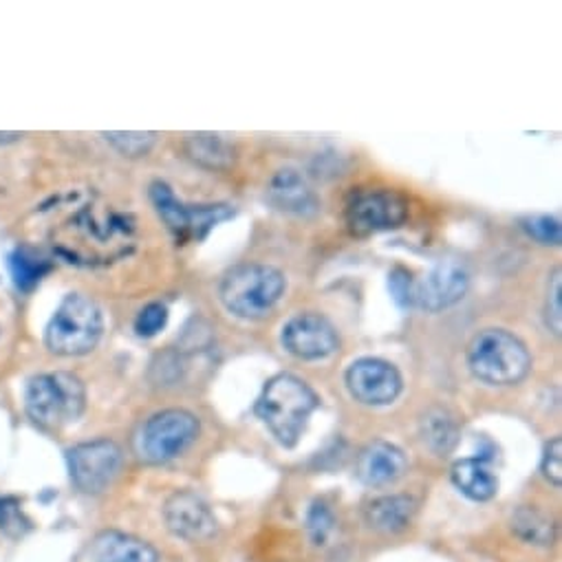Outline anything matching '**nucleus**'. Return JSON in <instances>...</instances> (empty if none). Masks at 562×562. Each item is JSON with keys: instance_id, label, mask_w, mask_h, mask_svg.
I'll use <instances>...</instances> for the list:
<instances>
[{"instance_id": "f257e3e1", "label": "nucleus", "mask_w": 562, "mask_h": 562, "mask_svg": "<svg viewBox=\"0 0 562 562\" xmlns=\"http://www.w3.org/2000/svg\"><path fill=\"white\" fill-rule=\"evenodd\" d=\"M318 406L321 397L305 380L292 373H278L262 386L254 413L280 446L294 448Z\"/></svg>"}, {"instance_id": "f03ea898", "label": "nucleus", "mask_w": 562, "mask_h": 562, "mask_svg": "<svg viewBox=\"0 0 562 562\" xmlns=\"http://www.w3.org/2000/svg\"><path fill=\"white\" fill-rule=\"evenodd\" d=\"M285 290L288 280L276 267L238 265L223 276L218 299L236 318L260 321L273 312Z\"/></svg>"}, {"instance_id": "7ed1b4c3", "label": "nucleus", "mask_w": 562, "mask_h": 562, "mask_svg": "<svg viewBox=\"0 0 562 562\" xmlns=\"http://www.w3.org/2000/svg\"><path fill=\"white\" fill-rule=\"evenodd\" d=\"M472 375L490 386H514L531 371V356L525 342L505 329H483L468 347Z\"/></svg>"}, {"instance_id": "20e7f679", "label": "nucleus", "mask_w": 562, "mask_h": 562, "mask_svg": "<svg viewBox=\"0 0 562 562\" xmlns=\"http://www.w3.org/2000/svg\"><path fill=\"white\" fill-rule=\"evenodd\" d=\"M102 334L104 318L98 303L85 294H67L45 329V345L54 356L78 358L91 353Z\"/></svg>"}, {"instance_id": "39448f33", "label": "nucleus", "mask_w": 562, "mask_h": 562, "mask_svg": "<svg viewBox=\"0 0 562 562\" xmlns=\"http://www.w3.org/2000/svg\"><path fill=\"white\" fill-rule=\"evenodd\" d=\"M87 406V391L74 373H43L30 380L25 391L27 415L43 428H63L80 419Z\"/></svg>"}, {"instance_id": "423d86ee", "label": "nucleus", "mask_w": 562, "mask_h": 562, "mask_svg": "<svg viewBox=\"0 0 562 562\" xmlns=\"http://www.w3.org/2000/svg\"><path fill=\"white\" fill-rule=\"evenodd\" d=\"M199 437V419L181 408L153 415L139 430L137 452L148 463H166L188 450Z\"/></svg>"}, {"instance_id": "0eeeda50", "label": "nucleus", "mask_w": 562, "mask_h": 562, "mask_svg": "<svg viewBox=\"0 0 562 562\" xmlns=\"http://www.w3.org/2000/svg\"><path fill=\"white\" fill-rule=\"evenodd\" d=\"M406 216V199L389 188L356 190L345 205V221L349 232L362 238L397 229Z\"/></svg>"}, {"instance_id": "6e6552de", "label": "nucleus", "mask_w": 562, "mask_h": 562, "mask_svg": "<svg viewBox=\"0 0 562 562\" xmlns=\"http://www.w3.org/2000/svg\"><path fill=\"white\" fill-rule=\"evenodd\" d=\"M124 454L115 441L98 439L67 450L71 483L85 494H100L117 479Z\"/></svg>"}, {"instance_id": "1a4fd4ad", "label": "nucleus", "mask_w": 562, "mask_h": 562, "mask_svg": "<svg viewBox=\"0 0 562 562\" xmlns=\"http://www.w3.org/2000/svg\"><path fill=\"white\" fill-rule=\"evenodd\" d=\"M345 382L351 397L364 406H389L400 397L404 389V380L397 367L382 358L356 360L347 369Z\"/></svg>"}, {"instance_id": "9d476101", "label": "nucleus", "mask_w": 562, "mask_h": 562, "mask_svg": "<svg viewBox=\"0 0 562 562\" xmlns=\"http://www.w3.org/2000/svg\"><path fill=\"white\" fill-rule=\"evenodd\" d=\"M470 290V271L461 260H439L422 280H417L415 307L439 314L465 299Z\"/></svg>"}, {"instance_id": "9b49d317", "label": "nucleus", "mask_w": 562, "mask_h": 562, "mask_svg": "<svg viewBox=\"0 0 562 562\" xmlns=\"http://www.w3.org/2000/svg\"><path fill=\"white\" fill-rule=\"evenodd\" d=\"M285 351L299 360H325L331 358L338 347L340 338L334 325L314 312L296 314L290 318L280 334Z\"/></svg>"}, {"instance_id": "f8f14e48", "label": "nucleus", "mask_w": 562, "mask_h": 562, "mask_svg": "<svg viewBox=\"0 0 562 562\" xmlns=\"http://www.w3.org/2000/svg\"><path fill=\"white\" fill-rule=\"evenodd\" d=\"M168 529L190 542H205L216 536L218 522L207 503L194 492H177L164 507Z\"/></svg>"}, {"instance_id": "ddd939ff", "label": "nucleus", "mask_w": 562, "mask_h": 562, "mask_svg": "<svg viewBox=\"0 0 562 562\" xmlns=\"http://www.w3.org/2000/svg\"><path fill=\"white\" fill-rule=\"evenodd\" d=\"M267 199L278 212L292 216L307 218L321 210V199L307 179L294 168H283L271 177L267 186Z\"/></svg>"}, {"instance_id": "4468645a", "label": "nucleus", "mask_w": 562, "mask_h": 562, "mask_svg": "<svg viewBox=\"0 0 562 562\" xmlns=\"http://www.w3.org/2000/svg\"><path fill=\"white\" fill-rule=\"evenodd\" d=\"M406 472V454L389 443V441H375L369 448L362 450L358 459V476L362 483L382 487L393 481H397Z\"/></svg>"}, {"instance_id": "2eb2a0df", "label": "nucleus", "mask_w": 562, "mask_h": 562, "mask_svg": "<svg viewBox=\"0 0 562 562\" xmlns=\"http://www.w3.org/2000/svg\"><path fill=\"white\" fill-rule=\"evenodd\" d=\"M150 201L164 225L175 234L177 240L196 238V210L199 205H186L164 181L150 183Z\"/></svg>"}, {"instance_id": "dca6fc26", "label": "nucleus", "mask_w": 562, "mask_h": 562, "mask_svg": "<svg viewBox=\"0 0 562 562\" xmlns=\"http://www.w3.org/2000/svg\"><path fill=\"white\" fill-rule=\"evenodd\" d=\"M91 553L95 562H159L155 547L122 531H106L98 536Z\"/></svg>"}, {"instance_id": "f3484780", "label": "nucleus", "mask_w": 562, "mask_h": 562, "mask_svg": "<svg viewBox=\"0 0 562 562\" xmlns=\"http://www.w3.org/2000/svg\"><path fill=\"white\" fill-rule=\"evenodd\" d=\"M450 476L463 496L479 501V503L494 498L498 492V479L494 476V472L490 470V465L483 457L457 461L452 465Z\"/></svg>"}, {"instance_id": "a211bd4d", "label": "nucleus", "mask_w": 562, "mask_h": 562, "mask_svg": "<svg viewBox=\"0 0 562 562\" xmlns=\"http://www.w3.org/2000/svg\"><path fill=\"white\" fill-rule=\"evenodd\" d=\"M415 512H417V505L411 496L389 494L369 503L367 522L378 531L395 533V531H402L413 520Z\"/></svg>"}, {"instance_id": "6ab92c4d", "label": "nucleus", "mask_w": 562, "mask_h": 562, "mask_svg": "<svg viewBox=\"0 0 562 562\" xmlns=\"http://www.w3.org/2000/svg\"><path fill=\"white\" fill-rule=\"evenodd\" d=\"M183 148L196 166L207 170H227L234 164V146L216 133L186 135Z\"/></svg>"}, {"instance_id": "aec40b11", "label": "nucleus", "mask_w": 562, "mask_h": 562, "mask_svg": "<svg viewBox=\"0 0 562 562\" xmlns=\"http://www.w3.org/2000/svg\"><path fill=\"white\" fill-rule=\"evenodd\" d=\"M459 435H461L459 424H457L454 415L448 413L446 408H432L422 417L419 437H422L424 446L439 457H443L457 448Z\"/></svg>"}, {"instance_id": "412c9836", "label": "nucleus", "mask_w": 562, "mask_h": 562, "mask_svg": "<svg viewBox=\"0 0 562 562\" xmlns=\"http://www.w3.org/2000/svg\"><path fill=\"white\" fill-rule=\"evenodd\" d=\"M10 269L16 288L21 292H32L49 273L52 262L32 247H19L10 256Z\"/></svg>"}, {"instance_id": "4be33fe9", "label": "nucleus", "mask_w": 562, "mask_h": 562, "mask_svg": "<svg viewBox=\"0 0 562 562\" xmlns=\"http://www.w3.org/2000/svg\"><path fill=\"white\" fill-rule=\"evenodd\" d=\"M514 529L518 531L520 538L536 542V544H547L553 538V525L531 507H520L516 512Z\"/></svg>"}, {"instance_id": "5701e85b", "label": "nucleus", "mask_w": 562, "mask_h": 562, "mask_svg": "<svg viewBox=\"0 0 562 562\" xmlns=\"http://www.w3.org/2000/svg\"><path fill=\"white\" fill-rule=\"evenodd\" d=\"M102 137L124 157H146L157 144V133H102Z\"/></svg>"}, {"instance_id": "b1692460", "label": "nucleus", "mask_w": 562, "mask_h": 562, "mask_svg": "<svg viewBox=\"0 0 562 562\" xmlns=\"http://www.w3.org/2000/svg\"><path fill=\"white\" fill-rule=\"evenodd\" d=\"M389 290H391V296L397 307H402V310L415 307L417 280L413 278V273L406 267H400V265L393 267V271L389 273Z\"/></svg>"}, {"instance_id": "393cba45", "label": "nucleus", "mask_w": 562, "mask_h": 562, "mask_svg": "<svg viewBox=\"0 0 562 562\" xmlns=\"http://www.w3.org/2000/svg\"><path fill=\"white\" fill-rule=\"evenodd\" d=\"M522 229L538 240L540 245H560L562 240V229H560V221L547 214H533L520 221Z\"/></svg>"}, {"instance_id": "a878e982", "label": "nucleus", "mask_w": 562, "mask_h": 562, "mask_svg": "<svg viewBox=\"0 0 562 562\" xmlns=\"http://www.w3.org/2000/svg\"><path fill=\"white\" fill-rule=\"evenodd\" d=\"M562 271L560 267L553 269L549 285H547V303H544V318L551 334L560 336L562 331Z\"/></svg>"}, {"instance_id": "bb28decb", "label": "nucleus", "mask_w": 562, "mask_h": 562, "mask_svg": "<svg viewBox=\"0 0 562 562\" xmlns=\"http://www.w3.org/2000/svg\"><path fill=\"white\" fill-rule=\"evenodd\" d=\"M168 323V310L161 303L146 305L135 318V334L139 338H155Z\"/></svg>"}, {"instance_id": "cd10ccee", "label": "nucleus", "mask_w": 562, "mask_h": 562, "mask_svg": "<svg viewBox=\"0 0 562 562\" xmlns=\"http://www.w3.org/2000/svg\"><path fill=\"white\" fill-rule=\"evenodd\" d=\"M334 527H336V520H334L331 509L323 503H316L307 518V529H310L312 540L316 544H325L329 540V536L334 533Z\"/></svg>"}, {"instance_id": "c85d7f7f", "label": "nucleus", "mask_w": 562, "mask_h": 562, "mask_svg": "<svg viewBox=\"0 0 562 562\" xmlns=\"http://www.w3.org/2000/svg\"><path fill=\"white\" fill-rule=\"evenodd\" d=\"M540 470L542 476L553 483L555 487H560L562 483V439L553 437L542 452V461H540Z\"/></svg>"}, {"instance_id": "c756f323", "label": "nucleus", "mask_w": 562, "mask_h": 562, "mask_svg": "<svg viewBox=\"0 0 562 562\" xmlns=\"http://www.w3.org/2000/svg\"><path fill=\"white\" fill-rule=\"evenodd\" d=\"M0 529H5L12 536H21L30 529V522L14 498H0Z\"/></svg>"}]
</instances>
